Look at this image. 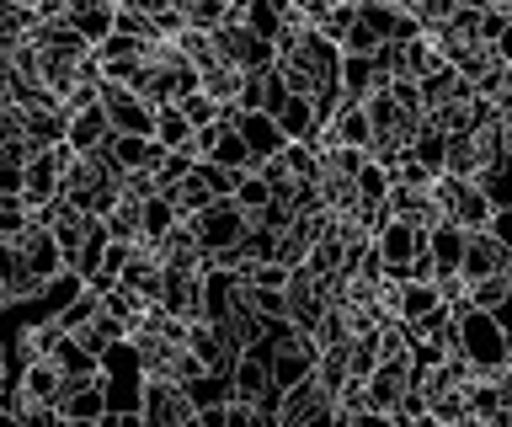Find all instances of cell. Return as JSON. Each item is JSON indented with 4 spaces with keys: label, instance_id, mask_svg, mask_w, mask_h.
Returning a JSON list of instances; mask_svg holds the SVG:
<instances>
[{
    "label": "cell",
    "instance_id": "1",
    "mask_svg": "<svg viewBox=\"0 0 512 427\" xmlns=\"http://www.w3.org/2000/svg\"><path fill=\"white\" fill-rule=\"evenodd\" d=\"M454 353L470 363L475 374L507 369V326L496 321L491 310H480V305L454 310Z\"/></svg>",
    "mask_w": 512,
    "mask_h": 427
},
{
    "label": "cell",
    "instance_id": "2",
    "mask_svg": "<svg viewBox=\"0 0 512 427\" xmlns=\"http://www.w3.org/2000/svg\"><path fill=\"white\" fill-rule=\"evenodd\" d=\"M432 203H438L443 219H454V225H464V230H486L491 214H496L486 187H480L475 177H454V171H438V177H432Z\"/></svg>",
    "mask_w": 512,
    "mask_h": 427
},
{
    "label": "cell",
    "instance_id": "3",
    "mask_svg": "<svg viewBox=\"0 0 512 427\" xmlns=\"http://www.w3.org/2000/svg\"><path fill=\"white\" fill-rule=\"evenodd\" d=\"M144 422L150 427H198V406L182 379H144Z\"/></svg>",
    "mask_w": 512,
    "mask_h": 427
},
{
    "label": "cell",
    "instance_id": "4",
    "mask_svg": "<svg viewBox=\"0 0 512 427\" xmlns=\"http://www.w3.org/2000/svg\"><path fill=\"white\" fill-rule=\"evenodd\" d=\"M102 107H107V118H112V129H118V134H155V102L144 97L139 86L107 81V75H102Z\"/></svg>",
    "mask_w": 512,
    "mask_h": 427
},
{
    "label": "cell",
    "instance_id": "5",
    "mask_svg": "<svg viewBox=\"0 0 512 427\" xmlns=\"http://www.w3.org/2000/svg\"><path fill=\"white\" fill-rule=\"evenodd\" d=\"M187 219H192V230H198L203 251H224V246H240V235L251 230V214L240 209L235 198H214V203H208V209L187 214Z\"/></svg>",
    "mask_w": 512,
    "mask_h": 427
},
{
    "label": "cell",
    "instance_id": "6",
    "mask_svg": "<svg viewBox=\"0 0 512 427\" xmlns=\"http://www.w3.org/2000/svg\"><path fill=\"white\" fill-rule=\"evenodd\" d=\"M326 422H336V401H331L326 390H320L315 374L283 390V401H278V427H326Z\"/></svg>",
    "mask_w": 512,
    "mask_h": 427
},
{
    "label": "cell",
    "instance_id": "7",
    "mask_svg": "<svg viewBox=\"0 0 512 427\" xmlns=\"http://www.w3.org/2000/svg\"><path fill=\"white\" fill-rule=\"evenodd\" d=\"M187 347L208 363V369H224V374H230L235 358L246 353V337H240L230 321H208V315H203V321L187 326Z\"/></svg>",
    "mask_w": 512,
    "mask_h": 427
},
{
    "label": "cell",
    "instance_id": "8",
    "mask_svg": "<svg viewBox=\"0 0 512 427\" xmlns=\"http://www.w3.org/2000/svg\"><path fill=\"white\" fill-rule=\"evenodd\" d=\"M422 246H427V230H416V225H406V219H395V214L374 230V251L384 257V273H395V278H411V262H416Z\"/></svg>",
    "mask_w": 512,
    "mask_h": 427
},
{
    "label": "cell",
    "instance_id": "9",
    "mask_svg": "<svg viewBox=\"0 0 512 427\" xmlns=\"http://www.w3.org/2000/svg\"><path fill=\"white\" fill-rule=\"evenodd\" d=\"M59 422L70 427H102L107 422V379H64L59 395Z\"/></svg>",
    "mask_w": 512,
    "mask_h": 427
},
{
    "label": "cell",
    "instance_id": "10",
    "mask_svg": "<svg viewBox=\"0 0 512 427\" xmlns=\"http://www.w3.org/2000/svg\"><path fill=\"white\" fill-rule=\"evenodd\" d=\"M507 262H512V246H507L491 225H486V230H470V246H464V267H459V273L475 283V278L507 273Z\"/></svg>",
    "mask_w": 512,
    "mask_h": 427
},
{
    "label": "cell",
    "instance_id": "11",
    "mask_svg": "<svg viewBox=\"0 0 512 427\" xmlns=\"http://www.w3.org/2000/svg\"><path fill=\"white\" fill-rule=\"evenodd\" d=\"M235 129L246 134V145H251L256 161H272V155L288 150V134L278 129V118H272V113H262V107H240V113H235Z\"/></svg>",
    "mask_w": 512,
    "mask_h": 427
},
{
    "label": "cell",
    "instance_id": "12",
    "mask_svg": "<svg viewBox=\"0 0 512 427\" xmlns=\"http://www.w3.org/2000/svg\"><path fill=\"white\" fill-rule=\"evenodd\" d=\"M438 310H448L438 278H400V305H395L400 321H406V326H422V321H432Z\"/></svg>",
    "mask_w": 512,
    "mask_h": 427
},
{
    "label": "cell",
    "instance_id": "13",
    "mask_svg": "<svg viewBox=\"0 0 512 427\" xmlns=\"http://www.w3.org/2000/svg\"><path fill=\"white\" fill-rule=\"evenodd\" d=\"M278 129H283L288 139H299V145H320V134H326V118H320L315 97L294 91V97L278 107Z\"/></svg>",
    "mask_w": 512,
    "mask_h": 427
},
{
    "label": "cell",
    "instance_id": "14",
    "mask_svg": "<svg viewBox=\"0 0 512 427\" xmlns=\"http://www.w3.org/2000/svg\"><path fill=\"white\" fill-rule=\"evenodd\" d=\"M107 139H112V118H107L102 102H91V107H80V113H70V134H64V145H70L75 155H96Z\"/></svg>",
    "mask_w": 512,
    "mask_h": 427
},
{
    "label": "cell",
    "instance_id": "15",
    "mask_svg": "<svg viewBox=\"0 0 512 427\" xmlns=\"http://www.w3.org/2000/svg\"><path fill=\"white\" fill-rule=\"evenodd\" d=\"M22 395H32V401H43V406H59V395H64V369L54 358H27L22 363V374L11 379Z\"/></svg>",
    "mask_w": 512,
    "mask_h": 427
},
{
    "label": "cell",
    "instance_id": "16",
    "mask_svg": "<svg viewBox=\"0 0 512 427\" xmlns=\"http://www.w3.org/2000/svg\"><path fill=\"white\" fill-rule=\"evenodd\" d=\"M64 134H70V107H64L59 97L27 107V139H32V150L64 145Z\"/></svg>",
    "mask_w": 512,
    "mask_h": 427
},
{
    "label": "cell",
    "instance_id": "17",
    "mask_svg": "<svg viewBox=\"0 0 512 427\" xmlns=\"http://www.w3.org/2000/svg\"><path fill=\"white\" fill-rule=\"evenodd\" d=\"M102 150L118 161V171H155L160 155H166V150L155 145V134H118V129H112V139H107Z\"/></svg>",
    "mask_w": 512,
    "mask_h": 427
},
{
    "label": "cell",
    "instance_id": "18",
    "mask_svg": "<svg viewBox=\"0 0 512 427\" xmlns=\"http://www.w3.org/2000/svg\"><path fill=\"white\" fill-rule=\"evenodd\" d=\"M320 139H331V145H358V150H368L374 145V123H368V107L363 102H342L336 113L326 118V134Z\"/></svg>",
    "mask_w": 512,
    "mask_h": 427
},
{
    "label": "cell",
    "instance_id": "19",
    "mask_svg": "<svg viewBox=\"0 0 512 427\" xmlns=\"http://www.w3.org/2000/svg\"><path fill=\"white\" fill-rule=\"evenodd\" d=\"M64 22L80 27L91 43H102L112 27H118V0H70V6H64Z\"/></svg>",
    "mask_w": 512,
    "mask_h": 427
},
{
    "label": "cell",
    "instance_id": "20",
    "mask_svg": "<svg viewBox=\"0 0 512 427\" xmlns=\"http://www.w3.org/2000/svg\"><path fill=\"white\" fill-rule=\"evenodd\" d=\"M464 246H470V230L454 225V219H438V225L427 230V251H432V262H438V273H459Z\"/></svg>",
    "mask_w": 512,
    "mask_h": 427
},
{
    "label": "cell",
    "instance_id": "21",
    "mask_svg": "<svg viewBox=\"0 0 512 427\" xmlns=\"http://www.w3.org/2000/svg\"><path fill=\"white\" fill-rule=\"evenodd\" d=\"M294 97V86L283 81V70L272 65V70H256L251 81H246V91H240V107H262V113H272L278 118V107Z\"/></svg>",
    "mask_w": 512,
    "mask_h": 427
},
{
    "label": "cell",
    "instance_id": "22",
    "mask_svg": "<svg viewBox=\"0 0 512 427\" xmlns=\"http://www.w3.org/2000/svg\"><path fill=\"white\" fill-rule=\"evenodd\" d=\"M390 75L379 70L374 54H342V102H363L374 86H384Z\"/></svg>",
    "mask_w": 512,
    "mask_h": 427
},
{
    "label": "cell",
    "instance_id": "23",
    "mask_svg": "<svg viewBox=\"0 0 512 427\" xmlns=\"http://www.w3.org/2000/svg\"><path fill=\"white\" fill-rule=\"evenodd\" d=\"M192 118L182 113V102H160L155 107V145L160 150H187L192 145Z\"/></svg>",
    "mask_w": 512,
    "mask_h": 427
},
{
    "label": "cell",
    "instance_id": "24",
    "mask_svg": "<svg viewBox=\"0 0 512 427\" xmlns=\"http://www.w3.org/2000/svg\"><path fill=\"white\" fill-rule=\"evenodd\" d=\"M54 363L64 369V379H96V374H102V358H96L91 347L75 337V331H64V337H59V347H54Z\"/></svg>",
    "mask_w": 512,
    "mask_h": 427
},
{
    "label": "cell",
    "instance_id": "25",
    "mask_svg": "<svg viewBox=\"0 0 512 427\" xmlns=\"http://www.w3.org/2000/svg\"><path fill=\"white\" fill-rule=\"evenodd\" d=\"M187 395H192V406H198V417H203V411H219L224 401H230L235 379L224 374V369H203L198 379H187Z\"/></svg>",
    "mask_w": 512,
    "mask_h": 427
},
{
    "label": "cell",
    "instance_id": "26",
    "mask_svg": "<svg viewBox=\"0 0 512 427\" xmlns=\"http://www.w3.org/2000/svg\"><path fill=\"white\" fill-rule=\"evenodd\" d=\"M107 230H112V241H144V198L123 193L107 214Z\"/></svg>",
    "mask_w": 512,
    "mask_h": 427
},
{
    "label": "cell",
    "instance_id": "27",
    "mask_svg": "<svg viewBox=\"0 0 512 427\" xmlns=\"http://www.w3.org/2000/svg\"><path fill=\"white\" fill-rule=\"evenodd\" d=\"M75 337H80V342H86V347H91V353H96V358H102V353H107V347H118V342L128 337V326H123V321H118V315H112V310L102 305V315H91V321H86V326H80V331H75Z\"/></svg>",
    "mask_w": 512,
    "mask_h": 427
},
{
    "label": "cell",
    "instance_id": "28",
    "mask_svg": "<svg viewBox=\"0 0 512 427\" xmlns=\"http://www.w3.org/2000/svg\"><path fill=\"white\" fill-rule=\"evenodd\" d=\"M475 182L486 187V198L496 203V209H507V203H512V150L480 166V171H475Z\"/></svg>",
    "mask_w": 512,
    "mask_h": 427
},
{
    "label": "cell",
    "instance_id": "29",
    "mask_svg": "<svg viewBox=\"0 0 512 427\" xmlns=\"http://www.w3.org/2000/svg\"><path fill=\"white\" fill-rule=\"evenodd\" d=\"M128 251H134V241H112V246H107V257H102V262H96V267H91V278H86V283H91V289H96V294H107V289H112V283H123V267H128Z\"/></svg>",
    "mask_w": 512,
    "mask_h": 427
},
{
    "label": "cell",
    "instance_id": "30",
    "mask_svg": "<svg viewBox=\"0 0 512 427\" xmlns=\"http://www.w3.org/2000/svg\"><path fill=\"white\" fill-rule=\"evenodd\" d=\"M192 171H198V155H192V145L187 150H166L160 155V166H155V182H160V193H176Z\"/></svg>",
    "mask_w": 512,
    "mask_h": 427
},
{
    "label": "cell",
    "instance_id": "31",
    "mask_svg": "<svg viewBox=\"0 0 512 427\" xmlns=\"http://www.w3.org/2000/svg\"><path fill=\"white\" fill-rule=\"evenodd\" d=\"M176 219H182V209H176V198L171 193H150L144 198V241H160Z\"/></svg>",
    "mask_w": 512,
    "mask_h": 427
},
{
    "label": "cell",
    "instance_id": "32",
    "mask_svg": "<svg viewBox=\"0 0 512 427\" xmlns=\"http://www.w3.org/2000/svg\"><path fill=\"white\" fill-rule=\"evenodd\" d=\"M443 171H454V177H475V171H480V150H475V134H470V129L448 134V155H443Z\"/></svg>",
    "mask_w": 512,
    "mask_h": 427
},
{
    "label": "cell",
    "instance_id": "33",
    "mask_svg": "<svg viewBox=\"0 0 512 427\" xmlns=\"http://www.w3.org/2000/svg\"><path fill=\"white\" fill-rule=\"evenodd\" d=\"M272 198H278V193H272V182H267V177H262V171H256V166H251L246 177H240V187H235V203H240V209H246L251 219L262 214Z\"/></svg>",
    "mask_w": 512,
    "mask_h": 427
},
{
    "label": "cell",
    "instance_id": "34",
    "mask_svg": "<svg viewBox=\"0 0 512 427\" xmlns=\"http://www.w3.org/2000/svg\"><path fill=\"white\" fill-rule=\"evenodd\" d=\"M411 155H416V161H422L427 171H443V155H448V134H443V129H432V123L422 118V134H416Z\"/></svg>",
    "mask_w": 512,
    "mask_h": 427
},
{
    "label": "cell",
    "instance_id": "35",
    "mask_svg": "<svg viewBox=\"0 0 512 427\" xmlns=\"http://www.w3.org/2000/svg\"><path fill=\"white\" fill-rule=\"evenodd\" d=\"M27 225H32V203H27L22 193H0V235H6V241H16Z\"/></svg>",
    "mask_w": 512,
    "mask_h": 427
},
{
    "label": "cell",
    "instance_id": "36",
    "mask_svg": "<svg viewBox=\"0 0 512 427\" xmlns=\"http://www.w3.org/2000/svg\"><path fill=\"white\" fill-rule=\"evenodd\" d=\"M358 198L363 203H390V166L368 155V166L358 171Z\"/></svg>",
    "mask_w": 512,
    "mask_h": 427
},
{
    "label": "cell",
    "instance_id": "37",
    "mask_svg": "<svg viewBox=\"0 0 512 427\" xmlns=\"http://www.w3.org/2000/svg\"><path fill=\"white\" fill-rule=\"evenodd\" d=\"M507 294H512V273H491V278L470 283V305H480V310H496Z\"/></svg>",
    "mask_w": 512,
    "mask_h": 427
},
{
    "label": "cell",
    "instance_id": "38",
    "mask_svg": "<svg viewBox=\"0 0 512 427\" xmlns=\"http://www.w3.org/2000/svg\"><path fill=\"white\" fill-rule=\"evenodd\" d=\"M182 113L192 118V129H203V123H219V113H224V102L214 97V91H187V97H182Z\"/></svg>",
    "mask_w": 512,
    "mask_h": 427
},
{
    "label": "cell",
    "instance_id": "39",
    "mask_svg": "<svg viewBox=\"0 0 512 427\" xmlns=\"http://www.w3.org/2000/svg\"><path fill=\"white\" fill-rule=\"evenodd\" d=\"M198 177L208 182V193H214V198H235V187H240V177H246V171L219 166V161H198Z\"/></svg>",
    "mask_w": 512,
    "mask_h": 427
},
{
    "label": "cell",
    "instance_id": "40",
    "mask_svg": "<svg viewBox=\"0 0 512 427\" xmlns=\"http://www.w3.org/2000/svg\"><path fill=\"white\" fill-rule=\"evenodd\" d=\"M283 161L294 166V177H299V182H320V145H299V139H288Z\"/></svg>",
    "mask_w": 512,
    "mask_h": 427
},
{
    "label": "cell",
    "instance_id": "41",
    "mask_svg": "<svg viewBox=\"0 0 512 427\" xmlns=\"http://www.w3.org/2000/svg\"><path fill=\"white\" fill-rule=\"evenodd\" d=\"M91 315H102V294H96L91 283H86V289H80V299H75V305H70V310L59 315V326H64V331H80V326L91 321Z\"/></svg>",
    "mask_w": 512,
    "mask_h": 427
},
{
    "label": "cell",
    "instance_id": "42",
    "mask_svg": "<svg viewBox=\"0 0 512 427\" xmlns=\"http://www.w3.org/2000/svg\"><path fill=\"white\" fill-rule=\"evenodd\" d=\"M171 198H176V209H182V214H198V209H208V203H214V193H208V182L198 177V171H192V177L176 187Z\"/></svg>",
    "mask_w": 512,
    "mask_h": 427
},
{
    "label": "cell",
    "instance_id": "43",
    "mask_svg": "<svg viewBox=\"0 0 512 427\" xmlns=\"http://www.w3.org/2000/svg\"><path fill=\"white\" fill-rule=\"evenodd\" d=\"M379 43H384V38H379L374 27H368V22L358 17V22H352L347 33H342V54H379Z\"/></svg>",
    "mask_w": 512,
    "mask_h": 427
},
{
    "label": "cell",
    "instance_id": "44",
    "mask_svg": "<svg viewBox=\"0 0 512 427\" xmlns=\"http://www.w3.org/2000/svg\"><path fill=\"white\" fill-rule=\"evenodd\" d=\"M454 11H459V0H416V22H422V33L427 27H448Z\"/></svg>",
    "mask_w": 512,
    "mask_h": 427
},
{
    "label": "cell",
    "instance_id": "45",
    "mask_svg": "<svg viewBox=\"0 0 512 427\" xmlns=\"http://www.w3.org/2000/svg\"><path fill=\"white\" fill-rule=\"evenodd\" d=\"M352 22H358V6H352V0H342V6H336L331 11V17L326 22H320V33H326V38H336V43H342V33H347V27Z\"/></svg>",
    "mask_w": 512,
    "mask_h": 427
},
{
    "label": "cell",
    "instance_id": "46",
    "mask_svg": "<svg viewBox=\"0 0 512 427\" xmlns=\"http://www.w3.org/2000/svg\"><path fill=\"white\" fill-rule=\"evenodd\" d=\"M22 182H27V166L0 155V193H22Z\"/></svg>",
    "mask_w": 512,
    "mask_h": 427
},
{
    "label": "cell",
    "instance_id": "47",
    "mask_svg": "<svg viewBox=\"0 0 512 427\" xmlns=\"http://www.w3.org/2000/svg\"><path fill=\"white\" fill-rule=\"evenodd\" d=\"M491 230H496V235H502V241L512 246V203H507V209H496V214H491Z\"/></svg>",
    "mask_w": 512,
    "mask_h": 427
},
{
    "label": "cell",
    "instance_id": "48",
    "mask_svg": "<svg viewBox=\"0 0 512 427\" xmlns=\"http://www.w3.org/2000/svg\"><path fill=\"white\" fill-rule=\"evenodd\" d=\"M491 49H496V59H502V65H512V22L502 27V38H496Z\"/></svg>",
    "mask_w": 512,
    "mask_h": 427
},
{
    "label": "cell",
    "instance_id": "49",
    "mask_svg": "<svg viewBox=\"0 0 512 427\" xmlns=\"http://www.w3.org/2000/svg\"><path fill=\"white\" fill-rule=\"evenodd\" d=\"M491 315H496V321H502V326H507V331H512V294H507V299H502V305H496V310H491Z\"/></svg>",
    "mask_w": 512,
    "mask_h": 427
},
{
    "label": "cell",
    "instance_id": "50",
    "mask_svg": "<svg viewBox=\"0 0 512 427\" xmlns=\"http://www.w3.org/2000/svg\"><path fill=\"white\" fill-rule=\"evenodd\" d=\"M6 305H11V283L0 278V310H6Z\"/></svg>",
    "mask_w": 512,
    "mask_h": 427
},
{
    "label": "cell",
    "instance_id": "51",
    "mask_svg": "<svg viewBox=\"0 0 512 427\" xmlns=\"http://www.w3.org/2000/svg\"><path fill=\"white\" fill-rule=\"evenodd\" d=\"M507 363H512V331H507Z\"/></svg>",
    "mask_w": 512,
    "mask_h": 427
},
{
    "label": "cell",
    "instance_id": "52",
    "mask_svg": "<svg viewBox=\"0 0 512 427\" xmlns=\"http://www.w3.org/2000/svg\"><path fill=\"white\" fill-rule=\"evenodd\" d=\"M507 273H512V262H507Z\"/></svg>",
    "mask_w": 512,
    "mask_h": 427
}]
</instances>
